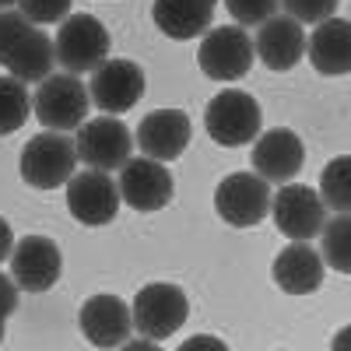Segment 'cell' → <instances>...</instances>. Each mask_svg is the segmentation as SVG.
Listing matches in <instances>:
<instances>
[{
    "label": "cell",
    "mask_w": 351,
    "mask_h": 351,
    "mask_svg": "<svg viewBox=\"0 0 351 351\" xmlns=\"http://www.w3.org/2000/svg\"><path fill=\"white\" fill-rule=\"evenodd\" d=\"M74 165H77V148H74V141L67 134H60V130L36 134L21 148V158H18L21 180L32 190L64 186L74 176Z\"/></svg>",
    "instance_id": "cell-1"
},
{
    "label": "cell",
    "mask_w": 351,
    "mask_h": 351,
    "mask_svg": "<svg viewBox=\"0 0 351 351\" xmlns=\"http://www.w3.org/2000/svg\"><path fill=\"white\" fill-rule=\"evenodd\" d=\"M109 32L106 25L92 14H71L67 21H60L53 46H56V64L67 74H88L99 71L109 60Z\"/></svg>",
    "instance_id": "cell-2"
},
{
    "label": "cell",
    "mask_w": 351,
    "mask_h": 351,
    "mask_svg": "<svg viewBox=\"0 0 351 351\" xmlns=\"http://www.w3.org/2000/svg\"><path fill=\"white\" fill-rule=\"evenodd\" d=\"M134 316V327L141 330V337L148 341H165L172 337L186 324L190 316V302H186V291L180 285H169V281H155V285H144L137 291V299L130 306Z\"/></svg>",
    "instance_id": "cell-3"
},
{
    "label": "cell",
    "mask_w": 351,
    "mask_h": 351,
    "mask_svg": "<svg viewBox=\"0 0 351 351\" xmlns=\"http://www.w3.org/2000/svg\"><path fill=\"white\" fill-rule=\"evenodd\" d=\"M260 102L246 92H218L204 109L208 137L221 148H243L260 137Z\"/></svg>",
    "instance_id": "cell-4"
},
{
    "label": "cell",
    "mask_w": 351,
    "mask_h": 351,
    "mask_svg": "<svg viewBox=\"0 0 351 351\" xmlns=\"http://www.w3.org/2000/svg\"><path fill=\"white\" fill-rule=\"evenodd\" d=\"M36 120L46 130H77L88 120V88L81 84L77 74H49L39 88H36Z\"/></svg>",
    "instance_id": "cell-5"
},
{
    "label": "cell",
    "mask_w": 351,
    "mask_h": 351,
    "mask_svg": "<svg viewBox=\"0 0 351 351\" xmlns=\"http://www.w3.org/2000/svg\"><path fill=\"white\" fill-rule=\"evenodd\" d=\"M271 218L291 243H309L327 225V204L306 183H285L271 197Z\"/></svg>",
    "instance_id": "cell-6"
},
{
    "label": "cell",
    "mask_w": 351,
    "mask_h": 351,
    "mask_svg": "<svg viewBox=\"0 0 351 351\" xmlns=\"http://www.w3.org/2000/svg\"><path fill=\"white\" fill-rule=\"evenodd\" d=\"M74 148H77V162H84L88 169L116 172V169H123L130 162L134 137H130L123 120H116V116H99V120H84L77 127Z\"/></svg>",
    "instance_id": "cell-7"
},
{
    "label": "cell",
    "mask_w": 351,
    "mask_h": 351,
    "mask_svg": "<svg viewBox=\"0 0 351 351\" xmlns=\"http://www.w3.org/2000/svg\"><path fill=\"white\" fill-rule=\"evenodd\" d=\"M253 56H256V49H253V39L246 36V28L221 25L204 36V43L197 49V64L211 81H239L250 74Z\"/></svg>",
    "instance_id": "cell-8"
},
{
    "label": "cell",
    "mask_w": 351,
    "mask_h": 351,
    "mask_svg": "<svg viewBox=\"0 0 351 351\" xmlns=\"http://www.w3.org/2000/svg\"><path fill=\"white\" fill-rule=\"evenodd\" d=\"M215 211L232 228L260 225L271 215V186L256 172H232L215 190Z\"/></svg>",
    "instance_id": "cell-9"
},
{
    "label": "cell",
    "mask_w": 351,
    "mask_h": 351,
    "mask_svg": "<svg viewBox=\"0 0 351 351\" xmlns=\"http://www.w3.org/2000/svg\"><path fill=\"white\" fill-rule=\"evenodd\" d=\"M67 211L74 215V221L88 228L109 225L116 211H120V186H116L109 172H99V169L74 172L67 180Z\"/></svg>",
    "instance_id": "cell-10"
},
{
    "label": "cell",
    "mask_w": 351,
    "mask_h": 351,
    "mask_svg": "<svg viewBox=\"0 0 351 351\" xmlns=\"http://www.w3.org/2000/svg\"><path fill=\"white\" fill-rule=\"evenodd\" d=\"M120 200L141 215H155L172 200V176L155 158H130L120 169Z\"/></svg>",
    "instance_id": "cell-11"
},
{
    "label": "cell",
    "mask_w": 351,
    "mask_h": 351,
    "mask_svg": "<svg viewBox=\"0 0 351 351\" xmlns=\"http://www.w3.org/2000/svg\"><path fill=\"white\" fill-rule=\"evenodd\" d=\"M253 172L267 183H291V176H299L302 162H306V148H302V137L288 127H274L267 134H260L253 141V152H250Z\"/></svg>",
    "instance_id": "cell-12"
},
{
    "label": "cell",
    "mask_w": 351,
    "mask_h": 351,
    "mask_svg": "<svg viewBox=\"0 0 351 351\" xmlns=\"http://www.w3.org/2000/svg\"><path fill=\"white\" fill-rule=\"evenodd\" d=\"M64 256L60 246L46 236H25L14 243L11 253V278L18 281L21 291H49L60 281Z\"/></svg>",
    "instance_id": "cell-13"
},
{
    "label": "cell",
    "mask_w": 351,
    "mask_h": 351,
    "mask_svg": "<svg viewBox=\"0 0 351 351\" xmlns=\"http://www.w3.org/2000/svg\"><path fill=\"white\" fill-rule=\"evenodd\" d=\"M144 95V71L134 60H106L99 71H92V99L106 116H120L127 109H134Z\"/></svg>",
    "instance_id": "cell-14"
},
{
    "label": "cell",
    "mask_w": 351,
    "mask_h": 351,
    "mask_svg": "<svg viewBox=\"0 0 351 351\" xmlns=\"http://www.w3.org/2000/svg\"><path fill=\"white\" fill-rule=\"evenodd\" d=\"M190 116L183 109H152L148 116L141 120L137 127V148L144 158H155V162H176L186 144H190Z\"/></svg>",
    "instance_id": "cell-15"
},
{
    "label": "cell",
    "mask_w": 351,
    "mask_h": 351,
    "mask_svg": "<svg viewBox=\"0 0 351 351\" xmlns=\"http://www.w3.org/2000/svg\"><path fill=\"white\" fill-rule=\"evenodd\" d=\"M77 327H81L84 341H92L95 348H123L130 330H134V316H130V306L123 299L92 295L81 302Z\"/></svg>",
    "instance_id": "cell-16"
},
{
    "label": "cell",
    "mask_w": 351,
    "mask_h": 351,
    "mask_svg": "<svg viewBox=\"0 0 351 351\" xmlns=\"http://www.w3.org/2000/svg\"><path fill=\"white\" fill-rule=\"evenodd\" d=\"M306 39L309 36L302 32V25L295 18L274 14L271 21L260 25V32L253 39V49H256L263 67H271V71H291L306 56Z\"/></svg>",
    "instance_id": "cell-17"
},
{
    "label": "cell",
    "mask_w": 351,
    "mask_h": 351,
    "mask_svg": "<svg viewBox=\"0 0 351 351\" xmlns=\"http://www.w3.org/2000/svg\"><path fill=\"white\" fill-rule=\"evenodd\" d=\"M324 256H319L309 243H291L274 256V285L285 295H313L324 285Z\"/></svg>",
    "instance_id": "cell-18"
},
{
    "label": "cell",
    "mask_w": 351,
    "mask_h": 351,
    "mask_svg": "<svg viewBox=\"0 0 351 351\" xmlns=\"http://www.w3.org/2000/svg\"><path fill=\"white\" fill-rule=\"evenodd\" d=\"M306 53L313 71L341 77L351 74V21L348 18H327L324 25H316V32L306 39Z\"/></svg>",
    "instance_id": "cell-19"
},
{
    "label": "cell",
    "mask_w": 351,
    "mask_h": 351,
    "mask_svg": "<svg viewBox=\"0 0 351 351\" xmlns=\"http://www.w3.org/2000/svg\"><path fill=\"white\" fill-rule=\"evenodd\" d=\"M152 18L169 39H197L211 32V18L215 8H204L197 0H155L152 4Z\"/></svg>",
    "instance_id": "cell-20"
},
{
    "label": "cell",
    "mask_w": 351,
    "mask_h": 351,
    "mask_svg": "<svg viewBox=\"0 0 351 351\" xmlns=\"http://www.w3.org/2000/svg\"><path fill=\"white\" fill-rule=\"evenodd\" d=\"M4 67L11 71V77H18L25 84L28 81H46L53 74V67H56V46H53L49 36H43L39 28H32V32L14 46V53L8 56Z\"/></svg>",
    "instance_id": "cell-21"
},
{
    "label": "cell",
    "mask_w": 351,
    "mask_h": 351,
    "mask_svg": "<svg viewBox=\"0 0 351 351\" xmlns=\"http://www.w3.org/2000/svg\"><path fill=\"white\" fill-rule=\"evenodd\" d=\"M319 197L330 211L351 215V155H337L319 172Z\"/></svg>",
    "instance_id": "cell-22"
},
{
    "label": "cell",
    "mask_w": 351,
    "mask_h": 351,
    "mask_svg": "<svg viewBox=\"0 0 351 351\" xmlns=\"http://www.w3.org/2000/svg\"><path fill=\"white\" fill-rule=\"evenodd\" d=\"M28 112H32V95H28L25 81L4 74L0 77V137L21 130Z\"/></svg>",
    "instance_id": "cell-23"
},
{
    "label": "cell",
    "mask_w": 351,
    "mask_h": 351,
    "mask_svg": "<svg viewBox=\"0 0 351 351\" xmlns=\"http://www.w3.org/2000/svg\"><path fill=\"white\" fill-rule=\"evenodd\" d=\"M319 256L337 274H351V215H337L319 232Z\"/></svg>",
    "instance_id": "cell-24"
},
{
    "label": "cell",
    "mask_w": 351,
    "mask_h": 351,
    "mask_svg": "<svg viewBox=\"0 0 351 351\" xmlns=\"http://www.w3.org/2000/svg\"><path fill=\"white\" fill-rule=\"evenodd\" d=\"M74 0H18V11L32 25H60L71 18Z\"/></svg>",
    "instance_id": "cell-25"
},
{
    "label": "cell",
    "mask_w": 351,
    "mask_h": 351,
    "mask_svg": "<svg viewBox=\"0 0 351 351\" xmlns=\"http://www.w3.org/2000/svg\"><path fill=\"white\" fill-rule=\"evenodd\" d=\"M341 0H281V8L288 18H295L299 25H324L327 18L337 14Z\"/></svg>",
    "instance_id": "cell-26"
},
{
    "label": "cell",
    "mask_w": 351,
    "mask_h": 351,
    "mask_svg": "<svg viewBox=\"0 0 351 351\" xmlns=\"http://www.w3.org/2000/svg\"><path fill=\"white\" fill-rule=\"evenodd\" d=\"M225 8L243 28H250V25L271 21L278 14V8H281V0H225Z\"/></svg>",
    "instance_id": "cell-27"
},
{
    "label": "cell",
    "mask_w": 351,
    "mask_h": 351,
    "mask_svg": "<svg viewBox=\"0 0 351 351\" xmlns=\"http://www.w3.org/2000/svg\"><path fill=\"white\" fill-rule=\"evenodd\" d=\"M32 21L21 11H0V64H8V56L14 53V46L32 32Z\"/></svg>",
    "instance_id": "cell-28"
},
{
    "label": "cell",
    "mask_w": 351,
    "mask_h": 351,
    "mask_svg": "<svg viewBox=\"0 0 351 351\" xmlns=\"http://www.w3.org/2000/svg\"><path fill=\"white\" fill-rule=\"evenodd\" d=\"M18 291H21V288H18V281H14V278H8L4 271H0V316H4V319L18 309Z\"/></svg>",
    "instance_id": "cell-29"
},
{
    "label": "cell",
    "mask_w": 351,
    "mask_h": 351,
    "mask_svg": "<svg viewBox=\"0 0 351 351\" xmlns=\"http://www.w3.org/2000/svg\"><path fill=\"white\" fill-rule=\"evenodd\" d=\"M176 351H232L221 337H215V334H193L190 341H183Z\"/></svg>",
    "instance_id": "cell-30"
},
{
    "label": "cell",
    "mask_w": 351,
    "mask_h": 351,
    "mask_svg": "<svg viewBox=\"0 0 351 351\" xmlns=\"http://www.w3.org/2000/svg\"><path fill=\"white\" fill-rule=\"evenodd\" d=\"M11 253H14V232H11L8 218H0V263L11 260Z\"/></svg>",
    "instance_id": "cell-31"
},
{
    "label": "cell",
    "mask_w": 351,
    "mask_h": 351,
    "mask_svg": "<svg viewBox=\"0 0 351 351\" xmlns=\"http://www.w3.org/2000/svg\"><path fill=\"white\" fill-rule=\"evenodd\" d=\"M330 351H351V324H344V327L330 337Z\"/></svg>",
    "instance_id": "cell-32"
},
{
    "label": "cell",
    "mask_w": 351,
    "mask_h": 351,
    "mask_svg": "<svg viewBox=\"0 0 351 351\" xmlns=\"http://www.w3.org/2000/svg\"><path fill=\"white\" fill-rule=\"evenodd\" d=\"M116 351H162L155 341H148V337H141V341H127L123 348H116Z\"/></svg>",
    "instance_id": "cell-33"
},
{
    "label": "cell",
    "mask_w": 351,
    "mask_h": 351,
    "mask_svg": "<svg viewBox=\"0 0 351 351\" xmlns=\"http://www.w3.org/2000/svg\"><path fill=\"white\" fill-rule=\"evenodd\" d=\"M14 4H18V0H0V11H11Z\"/></svg>",
    "instance_id": "cell-34"
},
{
    "label": "cell",
    "mask_w": 351,
    "mask_h": 351,
    "mask_svg": "<svg viewBox=\"0 0 351 351\" xmlns=\"http://www.w3.org/2000/svg\"><path fill=\"white\" fill-rule=\"evenodd\" d=\"M197 4H204V8H215V4H218V0H197Z\"/></svg>",
    "instance_id": "cell-35"
},
{
    "label": "cell",
    "mask_w": 351,
    "mask_h": 351,
    "mask_svg": "<svg viewBox=\"0 0 351 351\" xmlns=\"http://www.w3.org/2000/svg\"><path fill=\"white\" fill-rule=\"evenodd\" d=\"M0 341H4V316H0Z\"/></svg>",
    "instance_id": "cell-36"
},
{
    "label": "cell",
    "mask_w": 351,
    "mask_h": 351,
    "mask_svg": "<svg viewBox=\"0 0 351 351\" xmlns=\"http://www.w3.org/2000/svg\"><path fill=\"white\" fill-rule=\"evenodd\" d=\"M348 21H351V18H348Z\"/></svg>",
    "instance_id": "cell-37"
}]
</instances>
